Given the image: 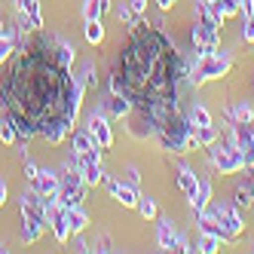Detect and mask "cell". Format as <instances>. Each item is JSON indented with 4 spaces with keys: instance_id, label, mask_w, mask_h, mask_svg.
<instances>
[{
    "instance_id": "cell-1",
    "label": "cell",
    "mask_w": 254,
    "mask_h": 254,
    "mask_svg": "<svg viewBox=\"0 0 254 254\" xmlns=\"http://www.w3.org/2000/svg\"><path fill=\"white\" fill-rule=\"evenodd\" d=\"M74 49L59 37L37 34L12 59L0 80V107L19 138H46L59 144L80 114L86 74H70Z\"/></svg>"
},
{
    "instance_id": "cell-2",
    "label": "cell",
    "mask_w": 254,
    "mask_h": 254,
    "mask_svg": "<svg viewBox=\"0 0 254 254\" xmlns=\"http://www.w3.org/2000/svg\"><path fill=\"white\" fill-rule=\"evenodd\" d=\"M181 77H184V62L175 43L159 28L138 19L111 70V92L126 95L132 104L135 138L156 135L162 123L181 114Z\"/></svg>"
},
{
    "instance_id": "cell-3",
    "label": "cell",
    "mask_w": 254,
    "mask_h": 254,
    "mask_svg": "<svg viewBox=\"0 0 254 254\" xmlns=\"http://www.w3.org/2000/svg\"><path fill=\"white\" fill-rule=\"evenodd\" d=\"M208 156H211V166L214 169H221V175H236V172H242L245 169V159L242 153L236 150V144H208Z\"/></svg>"
},
{
    "instance_id": "cell-4",
    "label": "cell",
    "mask_w": 254,
    "mask_h": 254,
    "mask_svg": "<svg viewBox=\"0 0 254 254\" xmlns=\"http://www.w3.org/2000/svg\"><path fill=\"white\" fill-rule=\"evenodd\" d=\"M202 214H208L211 221H217L214 227H217L221 242H224V239H236V236L242 233V217L236 214L233 205H221V208H211V211H202Z\"/></svg>"
},
{
    "instance_id": "cell-5",
    "label": "cell",
    "mask_w": 254,
    "mask_h": 254,
    "mask_svg": "<svg viewBox=\"0 0 254 254\" xmlns=\"http://www.w3.org/2000/svg\"><path fill=\"white\" fill-rule=\"evenodd\" d=\"M227 70H230V59H227V56H217V52H205V56H199V62H196L193 83H202V80L224 77Z\"/></svg>"
},
{
    "instance_id": "cell-6",
    "label": "cell",
    "mask_w": 254,
    "mask_h": 254,
    "mask_svg": "<svg viewBox=\"0 0 254 254\" xmlns=\"http://www.w3.org/2000/svg\"><path fill=\"white\" fill-rule=\"evenodd\" d=\"M233 144L242 153L245 169H254V126L251 123H233Z\"/></svg>"
},
{
    "instance_id": "cell-7",
    "label": "cell",
    "mask_w": 254,
    "mask_h": 254,
    "mask_svg": "<svg viewBox=\"0 0 254 254\" xmlns=\"http://www.w3.org/2000/svg\"><path fill=\"white\" fill-rule=\"evenodd\" d=\"M86 132H89V138H92L101 150H111V144H114V132H111V126H107V117L92 114V117H89Z\"/></svg>"
},
{
    "instance_id": "cell-8",
    "label": "cell",
    "mask_w": 254,
    "mask_h": 254,
    "mask_svg": "<svg viewBox=\"0 0 254 254\" xmlns=\"http://www.w3.org/2000/svg\"><path fill=\"white\" fill-rule=\"evenodd\" d=\"M107 190H111L123 205H138V190L135 187H129V184H120V181H107Z\"/></svg>"
},
{
    "instance_id": "cell-9",
    "label": "cell",
    "mask_w": 254,
    "mask_h": 254,
    "mask_svg": "<svg viewBox=\"0 0 254 254\" xmlns=\"http://www.w3.org/2000/svg\"><path fill=\"white\" fill-rule=\"evenodd\" d=\"M107 114H111L114 120H123L126 114H132V104H129V98H126V95H120V92H111V98H107Z\"/></svg>"
},
{
    "instance_id": "cell-10",
    "label": "cell",
    "mask_w": 254,
    "mask_h": 254,
    "mask_svg": "<svg viewBox=\"0 0 254 254\" xmlns=\"http://www.w3.org/2000/svg\"><path fill=\"white\" fill-rule=\"evenodd\" d=\"M178 184H181V190H184L190 199H193L196 190H199V181H196V175H193L187 166H178Z\"/></svg>"
},
{
    "instance_id": "cell-11",
    "label": "cell",
    "mask_w": 254,
    "mask_h": 254,
    "mask_svg": "<svg viewBox=\"0 0 254 254\" xmlns=\"http://www.w3.org/2000/svg\"><path fill=\"white\" fill-rule=\"evenodd\" d=\"M208 196H211V181H199V190H196V196L190 199L196 214H202V211L208 208Z\"/></svg>"
},
{
    "instance_id": "cell-12",
    "label": "cell",
    "mask_w": 254,
    "mask_h": 254,
    "mask_svg": "<svg viewBox=\"0 0 254 254\" xmlns=\"http://www.w3.org/2000/svg\"><path fill=\"white\" fill-rule=\"evenodd\" d=\"M52 230H56V239H59V242L67 239V233H70V227H67V208L52 211Z\"/></svg>"
},
{
    "instance_id": "cell-13",
    "label": "cell",
    "mask_w": 254,
    "mask_h": 254,
    "mask_svg": "<svg viewBox=\"0 0 254 254\" xmlns=\"http://www.w3.org/2000/svg\"><path fill=\"white\" fill-rule=\"evenodd\" d=\"M159 245L166 251H181V242H178V236L172 233L169 221H159Z\"/></svg>"
},
{
    "instance_id": "cell-14",
    "label": "cell",
    "mask_w": 254,
    "mask_h": 254,
    "mask_svg": "<svg viewBox=\"0 0 254 254\" xmlns=\"http://www.w3.org/2000/svg\"><path fill=\"white\" fill-rule=\"evenodd\" d=\"M193 138H196V144L208 147V144L217 141V129H214V126H193Z\"/></svg>"
},
{
    "instance_id": "cell-15",
    "label": "cell",
    "mask_w": 254,
    "mask_h": 254,
    "mask_svg": "<svg viewBox=\"0 0 254 254\" xmlns=\"http://www.w3.org/2000/svg\"><path fill=\"white\" fill-rule=\"evenodd\" d=\"M86 224H89V217L80 211V205H77V208H67V227H70V233L86 230Z\"/></svg>"
},
{
    "instance_id": "cell-16",
    "label": "cell",
    "mask_w": 254,
    "mask_h": 254,
    "mask_svg": "<svg viewBox=\"0 0 254 254\" xmlns=\"http://www.w3.org/2000/svg\"><path fill=\"white\" fill-rule=\"evenodd\" d=\"M86 40L92 43V46L104 40V28H101V19H86Z\"/></svg>"
},
{
    "instance_id": "cell-17",
    "label": "cell",
    "mask_w": 254,
    "mask_h": 254,
    "mask_svg": "<svg viewBox=\"0 0 254 254\" xmlns=\"http://www.w3.org/2000/svg\"><path fill=\"white\" fill-rule=\"evenodd\" d=\"M196 248L202 251V254H214L217 248H221V236H214V233H205L202 239L196 242Z\"/></svg>"
},
{
    "instance_id": "cell-18",
    "label": "cell",
    "mask_w": 254,
    "mask_h": 254,
    "mask_svg": "<svg viewBox=\"0 0 254 254\" xmlns=\"http://www.w3.org/2000/svg\"><path fill=\"white\" fill-rule=\"evenodd\" d=\"M190 123H193V126H211V114L205 111L202 104H193V107H190Z\"/></svg>"
},
{
    "instance_id": "cell-19",
    "label": "cell",
    "mask_w": 254,
    "mask_h": 254,
    "mask_svg": "<svg viewBox=\"0 0 254 254\" xmlns=\"http://www.w3.org/2000/svg\"><path fill=\"white\" fill-rule=\"evenodd\" d=\"M251 117L254 114H251V107L245 101H239V104L233 107V123H251Z\"/></svg>"
},
{
    "instance_id": "cell-20",
    "label": "cell",
    "mask_w": 254,
    "mask_h": 254,
    "mask_svg": "<svg viewBox=\"0 0 254 254\" xmlns=\"http://www.w3.org/2000/svg\"><path fill=\"white\" fill-rule=\"evenodd\" d=\"M138 211L144 217H156V202H153L150 196H138Z\"/></svg>"
},
{
    "instance_id": "cell-21",
    "label": "cell",
    "mask_w": 254,
    "mask_h": 254,
    "mask_svg": "<svg viewBox=\"0 0 254 254\" xmlns=\"http://www.w3.org/2000/svg\"><path fill=\"white\" fill-rule=\"evenodd\" d=\"M0 138H3V141H15V138H19V132H15V126L3 117V123H0Z\"/></svg>"
},
{
    "instance_id": "cell-22",
    "label": "cell",
    "mask_w": 254,
    "mask_h": 254,
    "mask_svg": "<svg viewBox=\"0 0 254 254\" xmlns=\"http://www.w3.org/2000/svg\"><path fill=\"white\" fill-rule=\"evenodd\" d=\"M233 196H236V199H233V202H236V208H242V205H251V193H248V187H239V190H236Z\"/></svg>"
},
{
    "instance_id": "cell-23",
    "label": "cell",
    "mask_w": 254,
    "mask_h": 254,
    "mask_svg": "<svg viewBox=\"0 0 254 254\" xmlns=\"http://www.w3.org/2000/svg\"><path fill=\"white\" fill-rule=\"evenodd\" d=\"M107 3H98V0H86V19H98V12L104 9Z\"/></svg>"
},
{
    "instance_id": "cell-24",
    "label": "cell",
    "mask_w": 254,
    "mask_h": 254,
    "mask_svg": "<svg viewBox=\"0 0 254 254\" xmlns=\"http://www.w3.org/2000/svg\"><path fill=\"white\" fill-rule=\"evenodd\" d=\"M242 40L245 43H254V19H251V15H248L245 25H242Z\"/></svg>"
},
{
    "instance_id": "cell-25",
    "label": "cell",
    "mask_w": 254,
    "mask_h": 254,
    "mask_svg": "<svg viewBox=\"0 0 254 254\" xmlns=\"http://www.w3.org/2000/svg\"><path fill=\"white\" fill-rule=\"evenodd\" d=\"M144 6H147V0H132V12H135V15H141Z\"/></svg>"
},
{
    "instance_id": "cell-26",
    "label": "cell",
    "mask_w": 254,
    "mask_h": 254,
    "mask_svg": "<svg viewBox=\"0 0 254 254\" xmlns=\"http://www.w3.org/2000/svg\"><path fill=\"white\" fill-rule=\"evenodd\" d=\"M156 3H159L162 9H172V6H175V0H156Z\"/></svg>"
},
{
    "instance_id": "cell-27",
    "label": "cell",
    "mask_w": 254,
    "mask_h": 254,
    "mask_svg": "<svg viewBox=\"0 0 254 254\" xmlns=\"http://www.w3.org/2000/svg\"><path fill=\"white\" fill-rule=\"evenodd\" d=\"M248 193H251V205H254V175H251V181H248Z\"/></svg>"
},
{
    "instance_id": "cell-28",
    "label": "cell",
    "mask_w": 254,
    "mask_h": 254,
    "mask_svg": "<svg viewBox=\"0 0 254 254\" xmlns=\"http://www.w3.org/2000/svg\"><path fill=\"white\" fill-rule=\"evenodd\" d=\"M3 196H6V187H3V184H0V202H3Z\"/></svg>"
}]
</instances>
